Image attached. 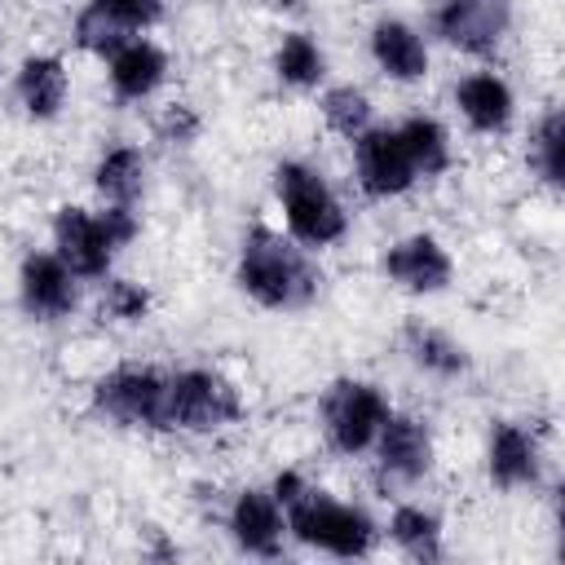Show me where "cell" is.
<instances>
[{
  "label": "cell",
  "instance_id": "cell-14",
  "mask_svg": "<svg viewBox=\"0 0 565 565\" xmlns=\"http://www.w3.org/2000/svg\"><path fill=\"white\" fill-rule=\"evenodd\" d=\"M490 477L503 490L530 486L539 477V446L521 424H494L490 428Z\"/></svg>",
  "mask_w": 565,
  "mask_h": 565
},
{
  "label": "cell",
  "instance_id": "cell-9",
  "mask_svg": "<svg viewBox=\"0 0 565 565\" xmlns=\"http://www.w3.org/2000/svg\"><path fill=\"white\" fill-rule=\"evenodd\" d=\"M508 0H441L437 31L463 53H490L508 31Z\"/></svg>",
  "mask_w": 565,
  "mask_h": 565
},
{
  "label": "cell",
  "instance_id": "cell-3",
  "mask_svg": "<svg viewBox=\"0 0 565 565\" xmlns=\"http://www.w3.org/2000/svg\"><path fill=\"white\" fill-rule=\"evenodd\" d=\"M274 177H278V199H282V212H287L291 238H300L309 247H327L344 234V207L313 168L278 163Z\"/></svg>",
  "mask_w": 565,
  "mask_h": 565
},
{
  "label": "cell",
  "instance_id": "cell-28",
  "mask_svg": "<svg viewBox=\"0 0 565 565\" xmlns=\"http://www.w3.org/2000/svg\"><path fill=\"white\" fill-rule=\"evenodd\" d=\"M106 313L124 318V322H137L146 313V291L137 282H110L106 287Z\"/></svg>",
  "mask_w": 565,
  "mask_h": 565
},
{
  "label": "cell",
  "instance_id": "cell-24",
  "mask_svg": "<svg viewBox=\"0 0 565 565\" xmlns=\"http://www.w3.org/2000/svg\"><path fill=\"white\" fill-rule=\"evenodd\" d=\"M322 115H327V124L340 132V137H358V132H366V124H371V102H366V93H358V88H331L327 97H322Z\"/></svg>",
  "mask_w": 565,
  "mask_h": 565
},
{
  "label": "cell",
  "instance_id": "cell-16",
  "mask_svg": "<svg viewBox=\"0 0 565 565\" xmlns=\"http://www.w3.org/2000/svg\"><path fill=\"white\" fill-rule=\"evenodd\" d=\"M168 57L150 40H124L110 53V84L119 97H150L163 84Z\"/></svg>",
  "mask_w": 565,
  "mask_h": 565
},
{
  "label": "cell",
  "instance_id": "cell-19",
  "mask_svg": "<svg viewBox=\"0 0 565 565\" xmlns=\"http://www.w3.org/2000/svg\"><path fill=\"white\" fill-rule=\"evenodd\" d=\"M146 185V163L132 146H115L102 163H97V190L115 203V207H132V199Z\"/></svg>",
  "mask_w": 565,
  "mask_h": 565
},
{
  "label": "cell",
  "instance_id": "cell-18",
  "mask_svg": "<svg viewBox=\"0 0 565 565\" xmlns=\"http://www.w3.org/2000/svg\"><path fill=\"white\" fill-rule=\"evenodd\" d=\"M18 97L35 119H49L66 102V71L57 57H26L18 71Z\"/></svg>",
  "mask_w": 565,
  "mask_h": 565
},
{
  "label": "cell",
  "instance_id": "cell-26",
  "mask_svg": "<svg viewBox=\"0 0 565 565\" xmlns=\"http://www.w3.org/2000/svg\"><path fill=\"white\" fill-rule=\"evenodd\" d=\"M75 35H79V44L93 49V53H115V49L128 40V26L115 22L110 13H102L97 4H88V9L79 13V22H75Z\"/></svg>",
  "mask_w": 565,
  "mask_h": 565
},
{
  "label": "cell",
  "instance_id": "cell-23",
  "mask_svg": "<svg viewBox=\"0 0 565 565\" xmlns=\"http://www.w3.org/2000/svg\"><path fill=\"white\" fill-rule=\"evenodd\" d=\"M322 49L309 40V35H300V31H291L287 40H282V49H278V75L287 79V84H318L322 79Z\"/></svg>",
  "mask_w": 565,
  "mask_h": 565
},
{
  "label": "cell",
  "instance_id": "cell-25",
  "mask_svg": "<svg viewBox=\"0 0 565 565\" xmlns=\"http://www.w3.org/2000/svg\"><path fill=\"white\" fill-rule=\"evenodd\" d=\"M561 154H565V124H561V110H547L539 124V137H534V168L552 185H561V172H565Z\"/></svg>",
  "mask_w": 565,
  "mask_h": 565
},
{
  "label": "cell",
  "instance_id": "cell-10",
  "mask_svg": "<svg viewBox=\"0 0 565 565\" xmlns=\"http://www.w3.org/2000/svg\"><path fill=\"white\" fill-rule=\"evenodd\" d=\"M380 446V477L388 481H419L433 463V441H428V428L411 415H393L380 424L375 441Z\"/></svg>",
  "mask_w": 565,
  "mask_h": 565
},
{
  "label": "cell",
  "instance_id": "cell-7",
  "mask_svg": "<svg viewBox=\"0 0 565 565\" xmlns=\"http://www.w3.org/2000/svg\"><path fill=\"white\" fill-rule=\"evenodd\" d=\"M53 243H57V256L71 274L79 278H102L110 269V256H115V238L106 230L102 216L84 212V207H62L57 221H53Z\"/></svg>",
  "mask_w": 565,
  "mask_h": 565
},
{
  "label": "cell",
  "instance_id": "cell-8",
  "mask_svg": "<svg viewBox=\"0 0 565 565\" xmlns=\"http://www.w3.org/2000/svg\"><path fill=\"white\" fill-rule=\"evenodd\" d=\"M358 141V177H362V190L375 194V199H388V194H402L411 190V181L419 177L397 128H366L353 137Z\"/></svg>",
  "mask_w": 565,
  "mask_h": 565
},
{
  "label": "cell",
  "instance_id": "cell-21",
  "mask_svg": "<svg viewBox=\"0 0 565 565\" xmlns=\"http://www.w3.org/2000/svg\"><path fill=\"white\" fill-rule=\"evenodd\" d=\"M393 539L402 552H411L415 561H437L441 556V530H437V516L424 512V508H397L393 512Z\"/></svg>",
  "mask_w": 565,
  "mask_h": 565
},
{
  "label": "cell",
  "instance_id": "cell-11",
  "mask_svg": "<svg viewBox=\"0 0 565 565\" xmlns=\"http://www.w3.org/2000/svg\"><path fill=\"white\" fill-rule=\"evenodd\" d=\"M384 274L406 291H441L450 282V256L437 238L411 234L384 252Z\"/></svg>",
  "mask_w": 565,
  "mask_h": 565
},
{
  "label": "cell",
  "instance_id": "cell-17",
  "mask_svg": "<svg viewBox=\"0 0 565 565\" xmlns=\"http://www.w3.org/2000/svg\"><path fill=\"white\" fill-rule=\"evenodd\" d=\"M455 102L463 110V119L477 128V132H503L508 119H512V88L499 79V75H468L459 88H455Z\"/></svg>",
  "mask_w": 565,
  "mask_h": 565
},
{
  "label": "cell",
  "instance_id": "cell-5",
  "mask_svg": "<svg viewBox=\"0 0 565 565\" xmlns=\"http://www.w3.org/2000/svg\"><path fill=\"white\" fill-rule=\"evenodd\" d=\"M388 419V402L375 384H362V380H340L327 388L322 397V424H327V437L335 450L344 455H358L375 441L380 424Z\"/></svg>",
  "mask_w": 565,
  "mask_h": 565
},
{
  "label": "cell",
  "instance_id": "cell-12",
  "mask_svg": "<svg viewBox=\"0 0 565 565\" xmlns=\"http://www.w3.org/2000/svg\"><path fill=\"white\" fill-rule=\"evenodd\" d=\"M22 305L44 322L75 309V274L62 265V256L35 252L22 260Z\"/></svg>",
  "mask_w": 565,
  "mask_h": 565
},
{
  "label": "cell",
  "instance_id": "cell-4",
  "mask_svg": "<svg viewBox=\"0 0 565 565\" xmlns=\"http://www.w3.org/2000/svg\"><path fill=\"white\" fill-rule=\"evenodd\" d=\"M238 419V393L212 371H181L163 388V424L185 433H216Z\"/></svg>",
  "mask_w": 565,
  "mask_h": 565
},
{
  "label": "cell",
  "instance_id": "cell-2",
  "mask_svg": "<svg viewBox=\"0 0 565 565\" xmlns=\"http://www.w3.org/2000/svg\"><path fill=\"white\" fill-rule=\"evenodd\" d=\"M238 282L252 300L269 305V309H300L318 296V274L313 265L282 243L269 230H252L243 238V256H238Z\"/></svg>",
  "mask_w": 565,
  "mask_h": 565
},
{
  "label": "cell",
  "instance_id": "cell-13",
  "mask_svg": "<svg viewBox=\"0 0 565 565\" xmlns=\"http://www.w3.org/2000/svg\"><path fill=\"white\" fill-rule=\"evenodd\" d=\"M230 530H234V539H238L243 552H252V556H278L287 516H282V508H278L274 494H265V490H243V494L234 499Z\"/></svg>",
  "mask_w": 565,
  "mask_h": 565
},
{
  "label": "cell",
  "instance_id": "cell-15",
  "mask_svg": "<svg viewBox=\"0 0 565 565\" xmlns=\"http://www.w3.org/2000/svg\"><path fill=\"white\" fill-rule=\"evenodd\" d=\"M371 53H375L380 71L393 75V79H419V75L428 71V49H424V40L415 35V26H406V22H397V18L375 22V31H371Z\"/></svg>",
  "mask_w": 565,
  "mask_h": 565
},
{
  "label": "cell",
  "instance_id": "cell-22",
  "mask_svg": "<svg viewBox=\"0 0 565 565\" xmlns=\"http://www.w3.org/2000/svg\"><path fill=\"white\" fill-rule=\"evenodd\" d=\"M406 344H411L415 362H419V366H428V371H437V375H455V371H463V366H468L463 349H459L450 335L433 331V327H411V331H406Z\"/></svg>",
  "mask_w": 565,
  "mask_h": 565
},
{
  "label": "cell",
  "instance_id": "cell-20",
  "mask_svg": "<svg viewBox=\"0 0 565 565\" xmlns=\"http://www.w3.org/2000/svg\"><path fill=\"white\" fill-rule=\"evenodd\" d=\"M397 137H402V146H406V154H411V163H415L419 177H437L450 163V146H446V132H441L437 119L415 115V119H406L397 128Z\"/></svg>",
  "mask_w": 565,
  "mask_h": 565
},
{
  "label": "cell",
  "instance_id": "cell-27",
  "mask_svg": "<svg viewBox=\"0 0 565 565\" xmlns=\"http://www.w3.org/2000/svg\"><path fill=\"white\" fill-rule=\"evenodd\" d=\"M102 13H110L115 22H124L128 31L132 26H150L159 13H163V0H93Z\"/></svg>",
  "mask_w": 565,
  "mask_h": 565
},
{
  "label": "cell",
  "instance_id": "cell-1",
  "mask_svg": "<svg viewBox=\"0 0 565 565\" xmlns=\"http://www.w3.org/2000/svg\"><path fill=\"white\" fill-rule=\"evenodd\" d=\"M274 499L282 503L287 530H291L300 543L322 547V552H331V556H366V552H371L375 525L366 521V512H358V508H349V503H335L331 494L305 486L296 472L278 477Z\"/></svg>",
  "mask_w": 565,
  "mask_h": 565
},
{
  "label": "cell",
  "instance_id": "cell-6",
  "mask_svg": "<svg viewBox=\"0 0 565 565\" xmlns=\"http://www.w3.org/2000/svg\"><path fill=\"white\" fill-rule=\"evenodd\" d=\"M163 388L168 380L159 371L146 366H119L106 380H97V411L110 415L115 424H132V428H168L163 424Z\"/></svg>",
  "mask_w": 565,
  "mask_h": 565
}]
</instances>
